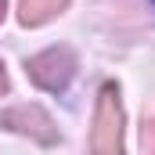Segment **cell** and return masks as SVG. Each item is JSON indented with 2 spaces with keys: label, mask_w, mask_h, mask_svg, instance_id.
Wrapping results in <instances>:
<instances>
[{
  "label": "cell",
  "mask_w": 155,
  "mask_h": 155,
  "mask_svg": "<svg viewBox=\"0 0 155 155\" xmlns=\"http://www.w3.org/2000/svg\"><path fill=\"white\" fill-rule=\"evenodd\" d=\"M90 148H94L97 155H119L123 152V105H119L116 83H105L101 94H97Z\"/></svg>",
  "instance_id": "obj_1"
},
{
  "label": "cell",
  "mask_w": 155,
  "mask_h": 155,
  "mask_svg": "<svg viewBox=\"0 0 155 155\" xmlns=\"http://www.w3.org/2000/svg\"><path fill=\"white\" fill-rule=\"evenodd\" d=\"M25 69H29V76H33L36 87H43V90H65L69 79H72V69H76V58L65 47H51V51H43L36 58H29Z\"/></svg>",
  "instance_id": "obj_2"
},
{
  "label": "cell",
  "mask_w": 155,
  "mask_h": 155,
  "mask_svg": "<svg viewBox=\"0 0 155 155\" xmlns=\"http://www.w3.org/2000/svg\"><path fill=\"white\" fill-rule=\"evenodd\" d=\"M4 7H7V0H0V22H4Z\"/></svg>",
  "instance_id": "obj_7"
},
{
  "label": "cell",
  "mask_w": 155,
  "mask_h": 155,
  "mask_svg": "<svg viewBox=\"0 0 155 155\" xmlns=\"http://www.w3.org/2000/svg\"><path fill=\"white\" fill-rule=\"evenodd\" d=\"M7 90V72H4V65H0V94Z\"/></svg>",
  "instance_id": "obj_6"
},
{
  "label": "cell",
  "mask_w": 155,
  "mask_h": 155,
  "mask_svg": "<svg viewBox=\"0 0 155 155\" xmlns=\"http://www.w3.org/2000/svg\"><path fill=\"white\" fill-rule=\"evenodd\" d=\"M0 126L18 130V134H29V137H36V141H43V144L54 141V123H51V116H47L43 108H36V105L7 108V112L0 116Z\"/></svg>",
  "instance_id": "obj_3"
},
{
  "label": "cell",
  "mask_w": 155,
  "mask_h": 155,
  "mask_svg": "<svg viewBox=\"0 0 155 155\" xmlns=\"http://www.w3.org/2000/svg\"><path fill=\"white\" fill-rule=\"evenodd\" d=\"M141 148L144 152H155V119L141 126Z\"/></svg>",
  "instance_id": "obj_5"
},
{
  "label": "cell",
  "mask_w": 155,
  "mask_h": 155,
  "mask_svg": "<svg viewBox=\"0 0 155 155\" xmlns=\"http://www.w3.org/2000/svg\"><path fill=\"white\" fill-rule=\"evenodd\" d=\"M65 4H69V0H22L18 18H22V25H43V22H51L54 15H61Z\"/></svg>",
  "instance_id": "obj_4"
}]
</instances>
